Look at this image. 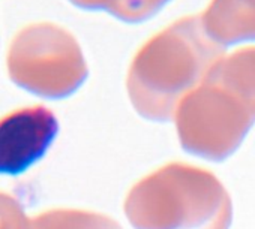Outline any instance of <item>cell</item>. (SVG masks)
Here are the masks:
<instances>
[{
  "instance_id": "2",
  "label": "cell",
  "mask_w": 255,
  "mask_h": 229,
  "mask_svg": "<svg viewBox=\"0 0 255 229\" xmlns=\"http://www.w3.org/2000/svg\"><path fill=\"white\" fill-rule=\"evenodd\" d=\"M59 134V122L44 106L14 111L0 120V175L18 177L39 162Z\"/></svg>"
},
{
  "instance_id": "1",
  "label": "cell",
  "mask_w": 255,
  "mask_h": 229,
  "mask_svg": "<svg viewBox=\"0 0 255 229\" xmlns=\"http://www.w3.org/2000/svg\"><path fill=\"white\" fill-rule=\"evenodd\" d=\"M200 15H186L150 38L132 65L129 90L134 102L150 114H164L221 54Z\"/></svg>"
},
{
  "instance_id": "3",
  "label": "cell",
  "mask_w": 255,
  "mask_h": 229,
  "mask_svg": "<svg viewBox=\"0 0 255 229\" xmlns=\"http://www.w3.org/2000/svg\"><path fill=\"white\" fill-rule=\"evenodd\" d=\"M200 17L222 47L255 41V0H210Z\"/></svg>"
},
{
  "instance_id": "4",
  "label": "cell",
  "mask_w": 255,
  "mask_h": 229,
  "mask_svg": "<svg viewBox=\"0 0 255 229\" xmlns=\"http://www.w3.org/2000/svg\"><path fill=\"white\" fill-rule=\"evenodd\" d=\"M171 0H105V11L123 23L138 24L155 17Z\"/></svg>"
}]
</instances>
